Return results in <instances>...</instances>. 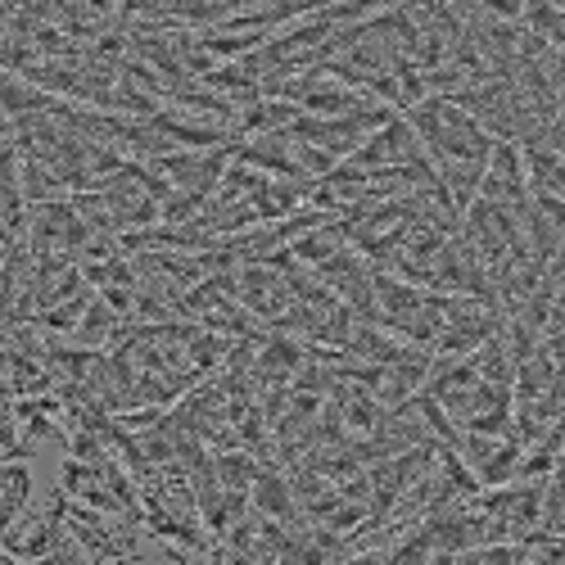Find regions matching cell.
<instances>
[{"label":"cell","instance_id":"cell-4","mask_svg":"<svg viewBox=\"0 0 565 565\" xmlns=\"http://www.w3.org/2000/svg\"><path fill=\"white\" fill-rule=\"evenodd\" d=\"M525 561H530L525 543H484V547L461 552L457 565H525Z\"/></svg>","mask_w":565,"mask_h":565},{"label":"cell","instance_id":"cell-1","mask_svg":"<svg viewBox=\"0 0 565 565\" xmlns=\"http://www.w3.org/2000/svg\"><path fill=\"white\" fill-rule=\"evenodd\" d=\"M254 507H258V515H267V521H286V515H295V489L286 484V476L263 470L258 484H254Z\"/></svg>","mask_w":565,"mask_h":565},{"label":"cell","instance_id":"cell-5","mask_svg":"<svg viewBox=\"0 0 565 565\" xmlns=\"http://www.w3.org/2000/svg\"><path fill=\"white\" fill-rule=\"evenodd\" d=\"M32 502V470H23L19 461L6 466V521L14 525L19 521V511Z\"/></svg>","mask_w":565,"mask_h":565},{"label":"cell","instance_id":"cell-3","mask_svg":"<svg viewBox=\"0 0 565 565\" xmlns=\"http://www.w3.org/2000/svg\"><path fill=\"white\" fill-rule=\"evenodd\" d=\"M213 476H217L222 489H231V493H249V484H258L263 470H258L254 457H245V452H222L217 466H213Z\"/></svg>","mask_w":565,"mask_h":565},{"label":"cell","instance_id":"cell-2","mask_svg":"<svg viewBox=\"0 0 565 565\" xmlns=\"http://www.w3.org/2000/svg\"><path fill=\"white\" fill-rule=\"evenodd\" d=\"M114 326H118V308L105 299V295H96L90 299V308H86V317H82V326H77V344H105L109 335H114Z\"/></svg>","mask_w":565,"mask_h":565}]
</instances>
